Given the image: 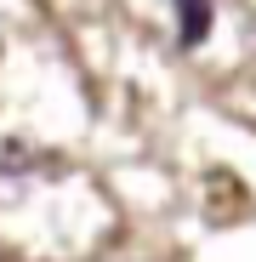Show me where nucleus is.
I'll return each instance as SVG.
<instances>
[{"label":"nucleus","instance_id":"nucleus-1","mask_svg":"<svg viewBox=\"0 0 256 262\" xmlns=\"http://www.w3.org/2000/svg\"><path fill=\"white\" fill-rule=\"evenodd\" d=\"M177 29H182V46H199L211 34V0H177Z\"/></svg>","mask_w":256,"mask_h":262}]
</instances>
